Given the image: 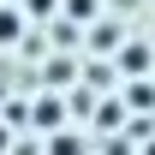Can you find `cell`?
I'll use <instances>...</instances> for the list:
<instances>
[{
  "label": "cell",
  "instance_id": "1",
  "mask_svg": "<svg viewBox=\"0 0 155 155\" xmlns=\"http://www.w3.org/2000/svg\"><path fill=\"white\" fill-rule=\"evenodd\" d=\"M18 24H24L18 12H6V6H0V42H12V36H18Z\"/></svg>",
  "mask_w": 155,
  "mask_h": 155
},
{
  "label": "cell",
  "instance_id": "3",
  "mask_svg": "<svg viewBox=\"0 0 155 155\" xmlns=\"http://www.w3.org/2000/svg\"><path fill=\"white\" fill-rule=\"evenodd\" d=\"M78 149H84L78 137H54V155H78Z\"/></svg>",
  "mask_w": 155,
  "mask_h": 155
},
{
  "label": "cell",
  "instance_id": "2",
  "mask_svg": "<svg viewBox=\"0 0 155 155\" xmlns=\"http://www.w3.org/2000/svg\"><path fill=\"white\" fill-rule=\"evenodd\" d=\"M131 107H155V90H149V84H131Z\"/></svg>",
  "mask_w": 155,
  "mask_h": 155
}]
</instances>
